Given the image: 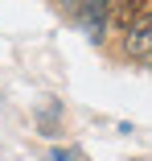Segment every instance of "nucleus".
<instances>
[{
	"label": "nucleus",
	"mask_w": 152,
	"mask_h": 161,
	"mask_svg": "<svg viewBox=\"0 0 152 161\" xmlns=\"http://www.w3.org/2000/svg\"><path fill=\"white\" fill-rule=\"evenodd\" d=\"M49 161H74V153H66V149H53V153H49Z\"/></svg>",
	"instance_id": "nucleus-4"
},
{
	"label": "nucleus",
	"mask_w": 152,
	"mask_h": 161,
	"mask_svg": "<svg viewBox=\"0 0 152 161\" xmlns=\"http://www.w3.org/2000/svg\"><path fill=\"white\" fill-rule=\"evenodd\" d=\"M58 4L74 25L86 29L90 42H103V25H107V13H111L115 0H58Z\"/></svg>",
	"instance_id": "nucleus-1"
},
{
	"label": "nucleus",
	"mask_w": 152,
	"mask_h": 161,
	"mask_svg": "<svg viewBox=\"0 0 152 161\" xmlns=\"http://www.w3.org/2000/svg\"><path fill=\"white\" fill-rule=\"evenodd\" d=\"M144 8H148V0H115V4H111V25L124 33V29H128Z\"/></svg>",
	"instance_id": "nucleus-3"
},
{
	"label": "nucleus",
	"mask_w": 152,
	"mask_h": 161,
	"mask_svg": "<svg viewBox=\"0 0 152 161\" xmlns=\"http://www.w3.org/2000/svg\"><path fill=\"white\" fill-rule=\"evenodd\" d=\"M119 42H124V54H128L132 62L152 66V8H144L124 33H119Z\"/></svg>",
	"instance_id": "nucleus-2"
}]
</instances>
